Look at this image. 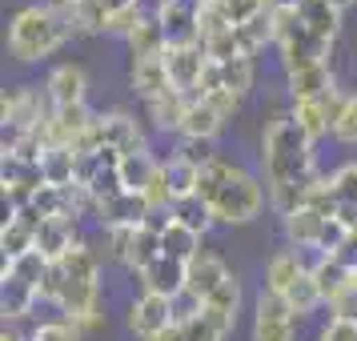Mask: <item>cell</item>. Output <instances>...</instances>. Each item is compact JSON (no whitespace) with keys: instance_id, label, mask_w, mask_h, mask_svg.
<instances>
[{"instance_id":"d4e9b609","label":"cell","mask_w":357,"mask_h":341,"mask_svg":"<svg viewBox=\"0 0 357 341\" xmlns=\"http://www.w3.org/2000/svg\"><path fill=\"white\" fill-rule=\"evenodd\" d=\"M129 56L132 61H149V56H165L169 52V36H165L161 17H145L137 29L129 33Z\"/></svg>"},{"instance_id":"6da1fadb","label":"cell","mask_w":357,"mask_h":341,"mask_svg":"<svg viewBox=\"0 0 357 341\" xmlns=\"http://www.w3.org/2000/svg\"><path fill=\"white\" fill-rule=\"evenodd\" d=\"M261 169H265V189L277 217H289L293 209L305 205L309 185L317 181L313 141L297 129L289 113H277L261 132Z\"/></svg>"},{"instance_id":"e575fe53","label":"cell","mask_w":357,"mask_h":341,"mask_svg":"<svg viewBox=\"0 0 357 341\" xmlns=\"http://www.w3.org/2000/svg\"><path fill=\"white\" fill-rule=\"evenodd\" d=\"M157 257H161V237H157V233H149V229L141 225V229H137V237H132V245H129L125 265H129L132 273H145Z\"/></svg>"},{"instance_id":"7a4b0ae2","label":"cell","mask_w":357,"mask_h":341,"mask_svg":"<svg viewBox=\"0 0 357 341\" xmlns=\"http://www.w3.org/2000/svg\"><path fill=\"white\" fill-rule=\"evenodd\" d=\"M197 197L209 205L221 225H249V221L261 217L265 201H269V189L253 173H245L241 165H229L217 157L213 165L201 169Z\"/></svg>"},{"instance_id":"836d02e7","label":"cell","mask_w":357,"mask_h":341,"mask_svg":"<svg viewBox=\"0 0 357 341\" xmlns=\"http://www.w3.org/2000/svg\"><path fill=\"white\" fill-rule=\"evenodd\" d=\"M165 181H169L173 201H181V197L197 193V185H201V169H193V165L181 161V157H165Z\"/></svg>"},{"instance_id":"603a6c76","label":"cell","mask_w":357,"mask_h":341,"mask_svg":"<svg viewBox=\"0 0 357 341\" xmlns=\"http://www.w3.org/2000/svg\"><path fill=\"white\" fill-rule=\"evenodd\" d=\"M0 249H4V265L24 257V253H33L36 249V225L24 221L17 209H8L4 213V229H0Z\"/></svg>"},{"instance_id":"7bdbcfd3","label":"cell","mask_w":357,"mask_h":341,"mask_svg":"<svg viewBox=\"0 0 357 341\" xmlns=\"http://www.w3.org/2000/svg\"><path fill=\"white\" fill-rule=\"evenodd\" d=\"M333 137H337L341 145H357V93L345 97V109H341V116H337Z\"/></svg>"},{"instance_id":"c3c4849f","label":"cell","mask_w":357,"mask_h":341,"mask_svg":"<svg viewBox=\"0 0 357 341\" xmlns=\"http://www.w3.org/2000/svg\"><path fill=\"white\" fill-rule=\"evenodd\" d=\"M100 4H105V13H109V17H116V13H125V8H137L141 0H100Z\"/></svg>"},{"instance_id":"ab89813d","label":"cell","mask_w":357,"mask_h":341,"mask_svg":"<svg viewBox=\"0 0 357 341\" xmlns=\"http://www.w3.org/2000/svg\"><path fill=\"white\" fill-rule=\"evenodd\" d=\"M205 305L217 309V313H225L229 321H237V313H241V281H237V277H229V281L213 293Z\"/></svg>"},{"instance_id":"484cf974","label":"cell","mask_w":357,"mask_h":341,"mask_svg":"<svg viewBox=\"0 0 357 341\" xmlns=\"http://www.w3.org/2000/svg\"><path fill=\"white\" fill-rule=\"evenodd\" d=\"M225 129V116L217 113V105L205 97L189 100V113H185V125H181V137H201V141H217V132Z\"/></svg>"},{"instance_id":"ffe728a7","label":"cell","mask_w":357,"mask_h":341,"mask_svg":"<svg viewBox=\"0 0 357 341\" xmlns=\"http://www.w3.org/2000/svg\"><path fill=\"white\" fill-rule=\"evenodd\" d=\"M77 245V221L73 217H45L36 229V249L49 261H61Z\"/></svg>"},{"instance_id":"ba28073f","label":"cell","mask_w":357,"mask_h":341,"mask_svg":"<svg viewBox=\"0 0 357 341\" xmlns=\"http://www.w3.org/2000/svg\"><path fill=\"white\" fill-rule=\"evenodd\" d=\"M341 109H345V97L333 89V93H325V97H317V100H293L289 116L297 121V129L305 132L309 141H321L325 132L337 129Z\"/></svg>"},{"instance_id":"bcb514c9","label":"cell","mask_w":357,"mask_h":341,"mask_svg":"<svg viewBox=\"0 0 357 341\" xmlns=\"http://www.w3.org/2000/svg\"><path fill=\"white\" fill-rule=\"evenodd\" d=\"M197 97L213 100V105H217V113L225 116V121H229V116H233V113H237V109H241V100L233 97V93H221V89H213V93H197Z\"/></svg>"},{"instance_id":"681fc988","label":"cell","mask_w":357,"mask_h":341,"mask_svg":"<svg viewBox=\"0 0 357 341\" xmlns=\"http://www.w3.org/2000/svg\"><path fill=\"white\" fill-rule=\"evenodd\" d=\"M0 341H29V333H20L13 321H4V329H0Z\"/></svg>"},{"instance_id":"7dc6e473","label":"cell","mask_w":357,"mask_h":341,"mask_svg":"<svg viewBox=\"0 0 357 341\" xmlns=\"http://www.w3.org/2000/svg\"><path fill=\"white\" fill-rule=\"evenodd\" d=\"M45 4H49L52 13H61V17H73L81 8V0H45Z\"/></svg>"},{"instance_id":"30bf717a","label":"cell","mask_w":357,"mask_h":341,"mask_svg":"<svg viewBox=\"0 0 357 341\" xmlns=\"http://www.w3.org/2000/svg\"><path fill=\"white\" fill-rule=\"evenodd\" d=\"M165 68H169L173 89L193 97L197 89H201L205 68H209V52H205L201 40H193V45H169V52H165Z\"/></svg>"},{"instance_id":"7402d4cb","label":"cell","mask_w":357,"mask_h":341,"mask_svg":"<svg viewBox=\"0 0 357 341\" xmlns=\"http://www.w3.org/2000/svg\"><path fill=\"white\" fill-rule=\"evenodd\" d=\"M297 20L305 24L309 33H317L321 40H329V45L341 33V8L333 0H301L297 4Z\"/></svg>"},{"instance_id":"9a60e30c","label":"cell","mask_w":357,"mask_h":341,"mask_svg":"<svg viewBox=\"0 0 357 341\" xmlns=\"http://www.w3.org/2000/svg\"><path fill=\"white\" fill-rule=\"evenodd\" d=\"M329 221H333V217H321L317 209L301 205V209H293L289 217H281V233H285V241H289L293 249H317V253H321V237H325V229H329Z\"/></svg>"},{"instance_id":"4fadbf2b","label":"cell","mask_w":357,"mask_h":341,"mask_svg":"<svg viewBox=\"0 0 357 341\" xmlns=\"http://www.w3.org/2000/svg\"><path fill=\"white\" fill-rule=\"evenodd\" d=\"M185 277H189V281H185V289L193 293V297H201V301H209L213 293L221 289V285H225L233 273H229V265L217 257V253L201 249V253H197V257L185 265Z\"/></svg>"},{"instance_id":"3957f363","label":"cell","mask_w":357,"mask_h":341,"mask_svg":"<svg viewBox=\"0 0 357 341\" xmlns=\"http://www.w3.org/2000/svg\"><path fill=\"white\" fill-rule=\"evenodd\" d=\"M56 265L65 273L56 309L65 313L68 321L81 325L84 333L100 329L105 325V313H100V257L84 241H77Z\"/></svg>"},{"instance_id":"8992f818","label":"cell","mask_w":357,"mask_h":341,"mask_svg":"<svg viewBox=\"0 0 357 341\" xmlns=\"http://www.w3.org/2000/svg\"><path fill=\"white\" fill-rule=\"evenodd\" d=\"M97 149H113L121 157L129 153H145V132H141V121L125 109H113V113H97L93 121V132L84 137V145L77 153H97Z\"/></svg>"},{"instance_id":"8d00e7d4","label":"cell","mask_w":357,"mask_h":341,"mask_svg":"<svg viewBox=\"0 0 357 341\" xmlns=\"http://www.w3.org/2000/svg\"><path fill=\"white\" fill-rule=\"evenodd\" d=\"M29 341H84V329L68 317H49L29 333Z\"/></svg>"},{"instance_id":"f546056e","label":"cell","mask_w":357,"mask_h":341,"mask_svg":"<svg viewBox=\"0 0 357 341\" xmlns=\"http://www.w3.org/2000/svg\"><path fill=\"white\" fill-rule=\"evenodd\" d=\"M161 253H165V257L185 261V265H189V261H193L197 253H201V233L185 229V225L177 221V217H173V225H169V229L161 233Z\"/></svg>"},{"instance_id":"cb8c5ba5","label":"cell","mask_w":357,"mask_h":341,"mask_svg":"<svg viewBox=\"0 0 357 341\" xmlns=\"http://www.w3.org/2000/svg\"><path fill=\"white\" fill-rule=\"evenodd\" d=\"M36 297H40V293H36L29 281H20L17 273L0 277V313H4V321H20V317H29V309L36 305Z\"/></svg>"},{"instance_id":"f6af8a7d","label":"cell","mask_w":357,"mask_h":341,"mask_svg":"<svg viewBox=\"0 0 357 341\" xmlns=\"http://www.w3.org/2000/svg\"><path fill=\"white\" fill-rule=\"evenodd\" d=\"M317 341H357V325H354V321H337V317H329V321L317 329Z\"/></svg>"},{"instance_id":"4316f807","label":"cell","mask_w":357,"mask_h":341,"mask_svg":"<svg viewBox=\"0 0 357 341\" xmlns=\"http://www.w3.org/2000/svg\"><path fill=\"white\" fill-rule=\"evenodd\" d=\"M189 93H177V89H169L165 97H157V100H149L145 105V113H149V121L157 125L161 132H181V125H185V113H189Z\"/></svg>"},{"instance_id":"d6a6232c","label":"cell","mask_w":357,"mask_h":341,"mask_svg":"<svg viewBox=\"0 0 357 341\" xmlns=\"http://www.w3.org/2000/svg\"><path fill=\"white\" fill-rule=\"evenodd\" d=\"M173 217H177L181 225L185 229H193V233H201V237H205V233H209L213 225H217V217H213V209L209 205H205V201H201V197H181V201H173Z\"/></svg>"},{"instance_id":"4dcf8cb0","label":"cell","mask_w":357,"mask_h":341,"mask_svg":"<svg viewBox=\"0 0 357 341\" xmlns=\"http://www.w3.org/2000/svg\"><path fill=\"white\" fill-rule=\"evenodd\" d=\"M233 325H237V321H229L225 313H217V309L205 305L193 321H185L181 329H185V338H189V341H225Z\"/></svg>"},{"instance_id":"8fae6325","label":"cell","mask_w":357,"mask_h":341,"mask_svg":"<svg viewBox=\"0 0 357 341\" xmlns=\"http://www.w3.org/2000/svg\"><path fill=\"white\" fill-rule=\"evenodd\" d=\"M293 317L289 305L273 297V293H257L253 301V329H249V341H293Z\"/></svg>"},{"instance_id":"f35d334b","label":"cell","mask_w":357,"mask_h":341,"mask_svg":"<svg viewBox=\"0 0 357 341\" xmlns=\"http://www.w3.org/2000/svg\"><path fill=\"white\" fill-rule=\"evenodd\" d=\"M68 20H73V29H77V33H105L109 13H105V4H100V0H81V8H77Z\"/></svg>"},{"instance_id":"ac0fdd59","label":"cell","mask_w":357,"mask_h":341,"mask_svg":"<svg viewBox=\"0 0 357 341\" xmlns=\"http://www.w3.org/2000/svg\"><path fill=\"white\" fill-rule=\"evenodd\" d=\"M129 84L132 93L145 100H157L165 97L169 89H173V81H169V68H165V56H149V61H132L129 65Z\"/></svg>"},{"instance_id":"d590c367","label":"cell","mask_w":357,"mask_h":341,"mask_svg":"<svg viewBox=\"0 0 357 341\" xmlns=\"http://www.w3.org/2000/svg\"><path fill=\"white\" fill-rule=\"evenodd\" d=\"M49 269H52V261L40 253V249H33V253H24V257H17V261H8L4 265V273H17L20 281H29L36 293H40V281L49 277Z\"/></svg>"},{"instance_id":"44dd1931","label":"cell","mask_w":357,"mask_h":341,"mask_svg":"<svg viewBox=\"0 0 357 341\" xmlns=\"http://www.w3.org/2000/svg\"><path fill=\"white\" fill-rule=\"evenodd\" d=\"M77 165H81V153L73 145H45L40 153V173H45V185H77Z\"/></svg>"},{"instance_id":"816d5d0a","label":"cell","mask_w":357,"mask_h":341,"mask_svg":"<svg viewBox=\"0 0 357 341\" xmlns=\"http://www.w3.org/2000/svg\"><path fill=\"white\" fill-rule=\"evenodd\" d=\"M333 4H337V8H341V13H345V8H354V4H357V0H333Z\"/></svg>"},{"instance_id":"5bb4252c","label":"cell","mask_w":357,"mask_h":341,"mask_svg":"<svg viewBox=\"0 0 357 341\" xmlns=\"http://www.w3.org/2000/svg\"><path fill=\"white\" fill-rule=\"evenodd\" d=\"M305 273H309V265H305V257H301V249L285 245V249H277L273 257L265 261V293L285 297Z\"/></svg>"},{"instance_id":"1f68e13d","label":"cell","mask_w":357,"mask_h":341,"mask_svg":"<svg viewBox=\"0 0 357 341\" xmlns=\"http://www.w3.org/2000/svg\"><path fill=\"white\" fill-rule=\"evenodd\" d=\"M285 305H289V313L293 317H313L317 309L325 305V297H321V289H317V281H313V273H305L297 285H293L285 297H281Z\"/></svg>"},{"instance_id":"d6986e66","label":"cell","mask_w":357,"mask_h":341,"mask_svg":"<svg viewBox=\"0 0 357 341\" xmlns=\"http://www.w3.org/2000/svg\"><path fill=\"white\" fill-rule=\"evenodd\" d=\"M285 89H289V100H317L325 93H333V68L329 65H309L297 68V73H285Z\"/></svg>"},{"instance_id":"52a82bcc","label":"cell","mask_w":357,"mask_h":341,"mask_svg":"<svg viewBox=\"0 0 357 341\" xmlns=\"http://www.w3.org/2000/svg\"><path fill=\"white\" fill-rule=\"evenodd\" d=\"M93 121H97V113H93L89 105L52 109L49 121L40 125V137H45V145H73V149H81L84 137L93 132Z\"/></svg>"},{"instance_id":"2e32d148","label":"cell","mask_w":357,"mask_h":341,"mask_svg":"<svg viewBox=\"0 0 357 341\" xmlns=\"http://www.w3.org/2000/svg\"><path fill=\"white\" fill-rule=\"evenodd\" d=\"M137 277H141V293H157V297H169V301L181 297L185 281H189L185 277V261H173V257H165V253Z\"/></svg>"},{"instance_id":"f907efd6","label":"cell","mask_w":357,"mask_h":341,"mask_svg":"<svg viewBox=\"0 0 357 341\" xmlns=\"http://www.w3.org/2000/svg\"><path fill=\"white\" fill-rule=\"evenodd\" d=\"M157 341H189V338H185V329H181V325H173V329H169V333H161Z\"/></svg>"},{"instance_id":"ee69618b","label":"cell","mask_w":357,"mask_h":341,"mask_svg":"<svg viewBox=\"0 0 357 341\" xmlns=\"http://www.w3.org/2000/svg\"><path fill=\"white\" fill-rule=\"evenodd\" d=\"M132 237H137V229H105V253L113 261H121L125 265V257H129V245H132Z\"/></svg>"},{"instance_id":"74e56055","label":"cell","mask_w":357,"mask_h":341,"mask_svg":"<svg viewBox=\"0 0 357 341\" xmlns=\"http://www.w3.org/2000/svg\"><path fill=\"white\" fill-rule=\"evenodd\" d=\"M173 157L189 161L193 169H205V165L217 161V145H213V141H201V137H181V141H177V153H173Z\"/></svg>"},{"instance_id":"b9f144b4","label":"cell","mask_w":357,"mask_h":341,"mask_svg":"<svg viewBox=\"0 0 357 341\" xmlns=\"http://www.w3.org/2000/svg\"><path fill=\"white\" fill-rule=\"evenodd\" d=\"M329 181H333V193H337L341 205H357V161L337 165V169L329 173Z\"/></svg>"},{"instance_id":"9c48e42d","label":"cell","mask_w":357,"mask_h":341,"mask_svg":"<svg viewBox=\"0 0 357 341\" xmlns=\"http://www.w3.org/2000/svg\"><path fill=\"white\" fill-rule=\"evenodd\" d=\"M177 325L173 317V301L169 297H157V293H141L129 305V333L141 341H157L161 333H169Z\"/></svg>"},{"instance_id":"e0dca14e","label":"cell","mask_w":357,"mask_h":341,"mask_svg":"<svg viewBox=\"0 0 357 341\" xmlns=\"http://www.w3.org/2000/svg\"><path fill=\"white\" fill-rule=\"evenodd\" d=\"M97 217H100V229H141L149 217V201L141 193H121L113 201L97 205Z\"/></svg>"},{"instance_id":"5b68a950","label":"cell","mask_w":357,"mask_h":341,"mask_svg":"<svg viewBox=\"0 0 357 341\" xmlns=\"http://www.w3.org/2000/svg\"><path fill=\"white\" fill-rule=\"evenodd\" d=\"M273 45L281 52V68L285 73H297V68L309 65H329V40H321L317 33H309L305 24L297 20V8H281L273 4Z\"/></svg>"},{"instance_id":"277c9868","label":"cell","mask_w":357,"mask_h":341,"mask_svg":"<svg viewBox=\"0 0 357 341\" xmlns=\"http://www.w3.org/2000/svg\"><path fill=\"white\" fill-rule=\"evenodd\" d=\"M73 33H77L73 20L52 13L49 4H24L8 20V52L20 65H33V61L52 56Z\"/></svg>"},{"instance_id":"60d3db41","label":"cell","mask_w":357,"mask_h":341,"mask_svg":"<svg viewBox=\"0 0 357 341\" xmlns=\"http://www.w3.org/2000/svg\"><path fill=\"white\" fill-rule=\"evenodd\" d=\"M217 4H221V13L229 17V24H245V20H253V17L273 8V0H217Z\"/></svg>"},{"instance_id":"83f0119b","label":"cell","mask_w":357,"mask_h":341,"mask_svg":"<svg viewBox=\"0 0 357 341\" xmlns=\"http://www.w3.org/2000/svg\"><path fill=\"white\" fill-rule=\"evenodd\" d=\"M161 173V161L153 157V153H129V157H121V185H125V193H145L153 177Z\"/></svg>"},{"instance_id":"f1b7e54d","label":"cell","mask_w":357,"mask_h":341,"mask_svg":"<svg viewBox=\"0 0 357 341\" xmlns=\"http://www.w3.org/2000/svg\"><path fill=\"white\" fill-rule=\"evenodd\" d=\"M309 273H313V281H317V289H321L325 305H329L337 293H345V289L357 281V273H354V269H345L337 257H317V265H313Z\"/></svg>"},{"instance_id":"7c38bea8","label":"cell","mask_w":357,"mask_h":341,"mask_svg":"<svg viewBox=\"0 0 357 341\" xmlns=\"http://www.w3.org/2000/svg\"><path fill=\"white\" fill-rule=\"evenodd\" d=\"M45 97H49L52 109L84 105V97H89V77H84V68H81V65H73V61L56 65L49 77H45Z\"/></svg>"}]
</instances>
